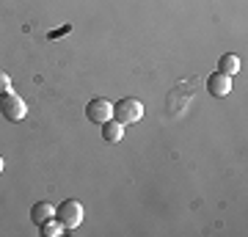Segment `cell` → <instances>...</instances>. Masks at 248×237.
Listing matches in <instances>:
<instances>
[{"instance_id":"cell-8","label":"cell","mask_w":248,"mask_h":237,"mask_svg":"<svg viewBox=\"0 0 248 237\" xmlns=\"http://www.w3.org/2000/svg\"><path fill=\"white\" fill-rule=\"evenodd\" d=\"M218 72H223V75H237L240 72V58L234 53H226V55H221L218 58Z\"/></svg>"},{"instance_id":"cell-11","label":"cell","mask_w":248,"mask_h":237,"mask_svg":"<svg viewBox=\"0 0 248 237\" xmlns=\"http://www.w3.org/2000/svg\"><path fill=\"white\" fill-rule=\"evenodd\" d=\"M0 174H3V158H0Z\"/></svg>"},{"instance_id":"cell-4","label":"cell","mask_w":248,"mask_h":237,"mask_svg":"<svg viewBox=\"0 0 248 237\" xmlns=\"http://www.w3.org/2000/svg\"><path fill=\"white\" fill-rule=\"evenodd\" d=\"M86 116H89V122L102 124V122H108V119H113V105H110L108 99H89Z\"/></svg>"},{"instance_id":"cell-9","label":"cell","mask_w":248,"mask_h":237,"mask_svg":"<svg viewBox=\"0 0 248 237\" xmlns=\"http://www.w3.org/2000/svg\"><path fill=\"white\" fill-rule=\"evenodd\" d=\"M39 232H42V237H61L66 229H63L55 218H50L47 223H42V226H39Z\"/></svg>"},{"instance_id":"cell-5","label":"cell","mask_w":248,"mask_h":237,"mask_svg":"<svg viewBox=\"0 0 248 237\" xmlns=\"http://www.w3.org/2000/svg\"><path fill=\"white\" fill-rule=\"evenodd\" d=\"M207 91L213 94V97H226L232 91V78L229 75H223V72H213L210 78H207Z\"/></svg>"},{"instance_id":"cell-1","label":"cell","mask_w":248,"mask_h":237,"mask_svg":"<svg viewBox=\"0 0 248 237\" xmlns=\"http://www.w3.org/2000/svg\"><path fill=\"white\" fill-rule=\"evenodd\" d=\"M141 116H143V102L141 99H135V97H124L119 99L113 105V119L119 124H135V122H141Z\"/></svg>"},{"instance_id":"cell-10","label":"cell","mask_w":248,"mask_h":237,"mask_svg":"<svg viewBox=\"0 0 248 237\" xmlns=\"http://www.w3.org/2000/svg\"><path fill=\"white\" fill-rule=\"evenodd\" d=\"M3 91H11V78H9V72L0 69V94Z\"/></svg>"},{"instance_id":"cell-3","label":"cell","mask_w":248,"mask_h":237,"mask_svg":"<svg viewBox=\"0 0 248 237\" xmlns=\"http://www.w3.org/2000/svg\"><path fill=\"white\" fill-rule=\"evenodd\" d=\"M0 116L9 119V122H22L28 116L25 99L19 97V94H14V91H3L0 94Z\"/></svg>"},{"instance_id":"cell-7","label":"cell","mask_w":248,"mask_h":237,"mask_svg":"<svg viewBox=\"0 0 248 237\" xmlns=\"http://www.w3.org/2000/svg\"><path fill=\"white\" fill-rule=\"evenodd\" d=\"M99 127H102V138H105L108 143H119V141H122L124 124H119L116 119H108V122H102Z\"/></svg>"},{"instance_id":"cell-2","label":"cell","mask_w":248,"mask_h":237,"mask_svg":"<svg viewBox=\"0 0 248 237\" xmlns=\"http://www.w3.org/2000/svg\"><path fill=\"white\" fill-rule=\"evenodd\" d=\"M55 221L61 223L63 229H78L83 223V204L78 199H63L58 207H55Z\"/></svg>"},{"instance_id":"cell-6","label":"cell","mask_w":248,"mask_h":237,"mask_svg":"<svg viewBox=\"0 0 248 237\" xmlns=\"http://www.w3.org/2000/svg\"><path fill=\"white\" fill-rule=\"evenodd\" d=\"M50 218H55V207L50 202H36L33 207H31V221H33L36 226L47 223Z\"/></svg>"}]
</instances>
